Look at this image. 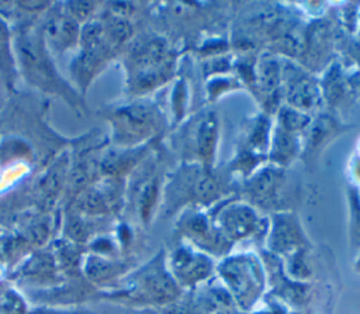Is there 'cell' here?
<instances>
[{
  "label": "cell",
  "mask_w": 360,
  "mask_h": 314,
  "mask_svg": "<svg viewBox=\"0 0 360 314\" xmlns=\"http://www.w3.org/2000/svg\"><path fill=\"white\" fill-rule=\"evenodd\" d=\"M15 51L21 72L31 84L44 92L63 96L69 103H75L77 100V96L56 73L46 54L45 41L39 32L24 31L15 39Z\"/></svg>",
  "instance_id": "cell-1"
},
{
  "label": "cell",
  "mask_w": 360,
  "mask_h": 314,
  "mask_svg": "<svg viewBox=\"0 0 360 314\" xmlns=\"http://www.w3.org/2000/svg\"><path fill=\"white\" fill-rule=\"evenodd\" d=\"M173 61L167 46L160 39H148L138 44L128 55L127 69L129 87L135 93H143L170 75Z\"/></svg>",
  "instance_id": "cell-2"
},
{
  "label": "cell",
  "mask_w": 360,
  "mask_h": 314,
  "mask_svg": "<svg viewBox=\"0 0 360 314\" xmlns=\"http://www.w3.org/2000/svg\"><path fill=\"white\" fill-rule=\"evenodd\" d=\"M112 137L118 145H135L156 130L158 114L148 104H131L117 108L110 117Z\"/></svg>",
  "instance_id": "cell-3"
},
{
  "label": "cell",
  "mask_w": 360,
  "mask_h": 314,
  "mask_svg": "<svg viewBox=\"0 0 360 314\" xmlns=\"http://www.w3.org/2000/svg\"><path fill=\"white\" fill-rule=\"evenodd\" d=\"M79 23L66 11L52 13L44 23L42 38L53 51L62 52L79 44Z\"/></svg>",
  "instance_id": "cell-4"
},
{
  "label": "cell",
  "mask_w": 360,
  "mask_h": 314,
  "mask_svg": "<svg viewBox=\"0 0 360 314\" xmlns=\"http://www.w3.org/2000/svg\"><path fill=\"white\" fill-rule=\"evenodd\" d=\"M0 76L7 82V84H13L15 79V63L11 52V37L3 20H0Z\"/></svg>",
  "instance_id": "cell-5"
},
{
  "label": "cell",
  "mask_w": 360,
  "mask_h": 314,
  "mask_svg": "<svg viewBox=\"0 0 360 314\" xmlns=\"http://www.w3.org/2000/svg\"><path fill=\"white\" fill-rule=\"evenodd\" d=\"M94 3L93 1H70L66 4V7L69 10H66V13L75 18L77 23L87 20L91 13L94 11Z\"/></svg>",
  "instance_id": "cell-6"
}]
</instances>
